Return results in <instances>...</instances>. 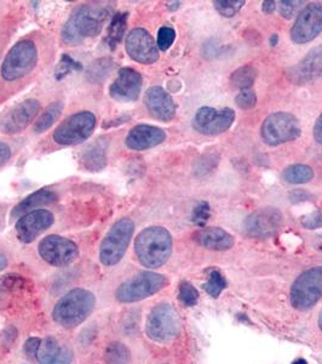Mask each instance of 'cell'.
I'll return each mask as SVG.
<instances>
[{
	"mask_svg": "<svg viewBox=\"0 0 322 364\" xmlns=\"http://www.w3.org/2000/svg\"><path fill=\"white\" fill-rule=\"evenodd\" d=\"M57 200V195L52 192L51 190L37 191L32 195L28 196L27 198L21 200L20 203L17 204L16 207L13 208L11 216L13 218H22V216L28 214L33 209H37L39 207H44V205H49V204L55 203Z\"/></svg>",
	"mask_w": 322,
	"mask_h": 364,
	"instance_id": "24",
	"label": "cell"
},
{
	"mask_svg": "<svg viewBox=\"0 0 322 364\" xmlns=\"http://www.w3.org/2000/svg\"><path fill=\"white\" fill-rule=\"evenodd\" d=\"M284 223V216L277 208H262L253 211L245 220V231L253 238H269L273 237Z\"/></svg>",
	"mask_w": 322,
	"mask_h": 364,
	"instance_id": "14",
	"label": "cell"
},
{
	"mask_svg": "<svg viewBox=\"0 0 322 364\" xmlns=\"http://www.w3.org/2000/svg\"><path fill=\"white\" fill-rule=\"evenodd\" d=\"M322 298V266L306 269L291 288V304L298 311L310 310Z\"/></svg>",
	"mask_w": 322,
	"mask_h": 364,
	"instance_id": "8",
	"label": "cell"
},
{
	"mask_svg": "<svg viewBox=\"0 0 322 364\" xmlns=\"http://www.w3.org/2000/svg\"><path fill=\"white\" fill-rule=\"evenodd\" d=\"M291 83L308 84L322 78V46L310 50L306 58L285 72Z\"/></svg>",
	"mask_w": 322,
	"mask_h": 364,
	"instance_id": "17",
	"label": "cell"
},
{
	"mask_svg": "<svg viewBox=\"0 0 322 364\" xmlns=\"http://www.w3.org/2000/svg\"><path fill=\"white\" fill-rule=\"evenodd\" d=\"M269 42H270V46H277V42H279V36H277V33H274L273 36L270 37V41H269Z\"/></svg>",
	"mask_w": 322,
	"mask_h": 364,
	"instance_id": "49",
	"label": "cell"
},
{
	"mask_svg": "<svg viewBox=\"0 0 322 364\" xmlns=\"http://www.w3.org/2000/svg\"><path fill=\"white\" fill-rule=\"evenodd\" d=\"M113 63L112 58H104L96 60L95 63H92L91 66L87 68V78L91 83H101L104 79L107 78L109 73L112 72Z\"/></svg>",
	"mask_w": 322,
	"mask_h": 364,
	"instance_id": "31",
	"label": "cell"
},
{
	"mask_svg": "<svg viewBox=\"0 0 322 364\" xmlns=\"http://www.w3.org/2000/svg\"><path fill=\"white\" fill-rule=\"evenodd\" d=\"M194 240L199 245L209 250L224 252L235 245L234 237L219 228H203L194 233Z\"/></svg>",
	"mask_w": 322,
	"mask_h": 364,
	"instance_id": "23",
	"label": "cell"
},
{
	"mask_svg": "<svg viewBox=\"0 0 322 364\" xmlns=\"http://www.w3.org/2000/svg\"><path fill=\"white\" fill-rule=\"evenodd\" d=\"M314 178V170L306 164H294L284 170L282 178L292 185L306 183Z\"/></svg>",
	"mask_w": 322,
	"mask_h": 364,
	"instance_id": "30",
	"label": "cell"
},
{
	"mask_svg": "<svg viewBox=\"0 0 322 364\" xmlns=\"http://www.w3.org/2000/svg\"><path fill=\"white\" fill-rule=\"evenodd\" d=\"M106 364H131V353L124 343H112L104 352Z\"/></svg>",
	"mask_w": 322,
	"mask_h": 364,
	"instance_id": "32",
	"label": "cell"
},
{
	"mask_svg": "<svg viewBox=\"0 0 322 364\" xmlns=\"http://www.w3.org/2000/svg\"><path fill=\"white\" fill-rule=\"evenodd\" d=\"M301 5H303V1H301V0H285V1H280L279 14H280L281 17L289 20V18H292L296 15L298 10L301 9Z\"/></svg>",
	"mask_w": 322,
	"mask_h": 364,
	"instance_id": "40",
	"label": "cell"
},
{
	"mask_svg": "<svg viewBox=\"0 0 322 364\" xmlns=\"http://www.w3.org/2000/svg\"><path fill=\"white\" fill-rule=\"evenodd\" d=\"M11 157V149L6 144L0 141V166L5 164Z\"/></svg>",
	"mask_w": 322,
	"mask_h": 364,
	"instance_id": "43",
	"label": "cell"
},
{
	"mask_svg": "<svg viewBox=\"0 0 322 364\" xmlns=\"http://www.w3.org/2000/svg\"><path fill=\"white\" fill-rule=\"evenodd\" d=\"M246 4L245 0H217L213 1L215 9L219 15L224 17L235 16L243 6Z\"/></svg>",
	"mask_w": 322,
	"mask_h": 364,
	"instance_id": "35",
	"label": "cell"
},
{
	"mask_svg": "<svg viewBox=\"0 0 322 364\" xmlns=\"http://www.w3.org/2000/svg\"><path fill=\"white\" fill-rule=\"evenodd\" d=\"M275 9H277V3L274 1V0H267L262 5V10H263V13L267 14V15H270V14H273L275 11Z\"/></svg>",
	"mask_w": 322,
	"mask_h": 364,
	"instance_id": "46",
	"label": "cell"
},
{
	"mask_svg": "<svg viewBox=\"0 0 322 364\" xmlns=\"http://www.w3.org/2000/svg\"><path fill=\"white\" fill-rule=\"evenodd\" d=\"M83 161L85 168L91 170V171L104 169L106 164H107V156H106L104 146L101 142L92 145L84 154Z\"/></svg>",
	"mask_w": 322,
	"mask_h": 364,
	"instance_id": "28",
	"label": "cell"
},
{
	"mask_svg": "<svg viewBox=\"0 0 322 364\" xmlns=\"http://www.w3.org/2000/svg\"><path fill=\"white\" fill-rule=\"evenodd\" d=\"M125 48L128 56L136 63L152 65L159 60L157 43L145 28L133 29L126 38Z\"/></svg>",
	"mask_w": 322,
	"mask_h": 364,
	"instance_id": "15",
	"label": "cell"
},
{
	"mask_svg": "<svg viewBox=\"0 0 322 364\" xmlns=\"http://www.w3.org/2000/svg\"><path fill=\"white\" fill-rule=\"evenodd\" d=\"M54 215L49 210H33L18 219L17 238L23 243H32L54 224Z\"/></svg>",
	"mask_w": 322,
	"mask_h": 364,
	"instance_id": "18",
	"label": "cell"
},
{
	"mask_svg": "<svg viewBox=\"0 0 322 364\" xmlns=\"http://www.w3.org/2000/svg\"><path fill=\"white\" fill-rule=\"evenodd\" d=\"M169 283L164 274L155 272H140L120 284L116 296L120 302L131 304L157 294Z\"/></svg>",
	"mask_w": 322,
	"mask_h": 364,
	"instance_id": "6",
	"label": "cell"
},
{
	"mask_svg": "<svg viewBox=\"0 0 322 364\" xmlns=\"http://www.w3.org/2000/svg\"><path fill=\"white\" fill-rule=\"evenodd\" d=\"M42 340L38 338H29L25 343V353L29 358H34L37 357V352L40 348Z\"/></svg>",
	"mask_w": 322,
	"mask_h": 364,
	"instance_id": "42",
	"label": "cell"
},
{
	"mask_svg": "<svg viewBox=\"0 0 322 364\" xmlns=\"http://www.w3.org/2000/svg\"><path fill=\"white\" fill-rule=\"evenodd\" d=\"M318 327L322 331V311L320 312V317H318Z\"/></svg>",
	"mask_w": 322,
	"mask_h": 364,
	"instance_id": "51",
	"label": "cell"
},
{
	"mask_svg": "<svg viewBox=\"0 0 322 364\" xmlns=\"http://www.w3.org/2000/svg\"><path fill=\"white\" fill-rule=\"evenodd\" d=\"M35 358L39 364H70L73 360V352L56 338L49 336L42 340Z\"/></svg>",
	"mask_w": 322,
	"mask_h": 364,
	"instance_id": "22",
	"label": "cell"
},
{
	"mask_svg": "<svg viewBox=\"0 0 322 364\" xmlns=\"http://www.w3.org/2000/svg\"><path fill=\"white\" fill-rule=\"evenodd\" d=\"M38 63V51L32 41H20L10 49L1 66L5 80L13 82L30 73Z\"/></svg>",
	"mask_w": 322,
	"mask_h": 364,
	"instance_id": "7",
	"label": "cell"
},
{
	"mask_svg": "<svg viewBox=\"0 0 322 364\" xmlns=\"http://www.w3.org/2000/svg\"><path fill=\"white\" fill-rule=\"evenodd\" d=\"M234 120L235 112L231 108L216 109L212 107H201L195 113L193 127L198 133L215 136L227 132Z\"/></svg>",
	"mask_w": 322,
	"mask_h": 364,
	"instance_id": "13",
	"label": "cell"
},
{
	"mask_svg": "<svg viewBox=\"0 0 322 364\" xmlns=\"http://www.w3.org/2000/svg\"><path fill=\"white\" fill-rule=\"evenodd\" d=\"M142 90V75L133 68H121L114 83L109 87L113 99L120 102L136 101Z\"/></svg>",
	"mask_w": 322,
	"mask_h": 364,
	"instance_id": "19",
	"label": "cell"
},
{
	"mask_svg": "<svg viewBox=\"0 0 322 364\" xmlns=\"http://www.w3.org/2000/svg\"><path fill=\"white\" fill-rule=\"evenodd\" d=\"M135 252L142 265L157 269L165 265L172 254V237L166 228L152 226L137 236Z\"/></svg>",
	"mask_w": 322,
	"mask_h": 364,
	"instance_id": "2",
	"label": "cell"
},
{
	"mask_svg": "<svg viewBox=\"0 0 322 364\" xmlns=\"http://www.w3.org/2000/svg\"><path fill=\"white\" fill-rule=\"evenodd\" d=\"M128 13H118L113 17L112 22L108 28L107 38H106V43L111 49H116L118 44L123 41L126 23H128Z\"/></svg>",
	"mask_w": 322,
	"mask_h": 364,
	"instance_id": "25",
	"label": "cell"
},
{
	"mask_svg": "<svg viewBox=\"0 0 322 364\" xmlns=\"http://www.w3.org/2000/svg\"><path fill=\"white\" fill-rule=\"evenodd\" d=\"M211 218V207L210 204L201 200L199 202L191 211V216L190 220L193 224L196 225L199 228H204L207 224V221Z\"/></svg>",
	"mask_w": 322,
	"mask_h": 364,
	"instance_id": "37",
	"label": "cell"
},
{
	"mask_svg": "<svg viewBox=\"0 0 322 364\" xmlns=\"http://www.w3.org/2000/svg\"><path fill=\"white\" fill-rule=\"evenodd\" d=\"M95 127L94 113L87 111L75 113L58 125L55 130L54 141L58 145H79L91 136Z\"/></svg>",
	"mask_w": 322,
	"mask_h": 364,
	"instance_id": "10",
	"label": "cell"
},
{
	"mask_svg": "<svg viewBox=\"0 0 322 364\" xmlns=\"http://www.w3.org/2000/svg\"><path fill=\"white\" fill-rule=\"evenodd\" d=\"M62 102H60V101L52 102V104L50 105L49 107L46 108L45 111L42 113V116L38 118L35 124H34V132L38 134H42L46 132V130H49V129L55 124V122L62 114Z\"/></svg>",
	"mask_w": 322,
	"mask_h": 364,
	"instance_id": "27",
	"label": "cell"
},
{
	"mask_svg": "<svg viewBox=\"0 0 322 364\" xmlns=\"http://www.w3.org/2000/svg\"><path fill=\"white\" fill-rule=\"evenodd\" d=\"M166 134L162 129L153 125L140 124L130 130L125 144L133 151H145L162 144Z\"/></svg>",
	"mask_w": 322,
	"mask_h": 364,
	"instance_id": "21",
	"label": "cell"
},
{
	"mask_svg": "<svg viewBox=\"0 0 322 364\" xmlns=\"http://www.w3.org/2000/svg\"><path fill=\"white\" fill-rule=\"evenodd\" d=\"M6 265H8V260H6L5 255L0 252V271H3L6 267Z\"/></svg>",
	"mask_w": 322,
	"mask_h": 364,
	"instance_id": "48",
	"label": "cell"
},
{
	"mask_svg": "<svg viewBox=\"0 0 322 364\" xmlns=\"http://www.w3.org/2000/svg\"><path fill=\"white\" fill-rule=\"evenodd\" d=\"M322 32V3L314 1L306 5L291 28V39L296 44L314 41Z\"/></svg>",
	"mask_w": 322,
	"mask_h": 364,
	"instance_id": "11",
	"label": "cell"
},
{
	"mask_svg": "<svg viewBox=\"0 0 322 364\" xmlns=\"http://www.w3.org/2000/svg\"><path fill=\"white\" fill-rule=\"evenodd\" d=\"M145 104L150 114L162 120L170 122L176 116V105L174 100L162 87H152L145 91Z\"/></svg>",
	"mask_w": 322,
	"mask_h": 364,
	"instance_id": "20",
	"label": "cell"
},
{
	"mask_svg": "<svg viewBox=\"0 0 322 364\" xmlns=\"http://www.w3.org/2000/svg\"><path fill=\"white\" fill-rule=\"evenodd\" d=\"M96 306L95 295L87 289H73L58 300L52 311L55 322L66 329L80 326Z\"/></svg>",
	"mask_w": 322,
	"mask_h": 364,
	"instance_id": "3",
	"label": "cell"
},
{
	"mask_svg": "<svg viewBox=\"0 0 322 364\" xmlns=\"http://www.w3.org/2000/svg\"><path fill=\"white\" fill-rule=\"evenodd\" d=\"M40 111L39 101L34 99L26 100L21 104L11 108L4 118L0 120V132L3 134H17L25 130Z\"/></svg>",
	"mask_w": 322,
	"mask_h": 364,
	"instance_id": "16",
	"label": "cell"
},
{
	"mask_svg": "<svg viewBox=\"0 0 322 364\" xmlns=\"http://www.w3.org/2000/svg\"><path fill=\"white\" fill-rule=\"evenodd\" d=\"M262 139L269 146L282 145L301 136L299 120L287 112H277L265 118L262 129Z\"/></svg>",
	"mask_w": 322,
	"mask_h": 364,
	"instance_id": "9",
	"label": "cell"
},
{
	"mask_svg": "<svg viewBox=\"0 0 322 364\" xmlns=\"http://www.w3.org/2000/svg\"><path fill=\"white\" fill-rule=\"evenodd\" d=\"M181 331V318L177 311L170 304H160L149 314L145 323V333L155 343H167L174 341Z\"/></svg>",
	"mask_w": 322,
	"mask_h": 364,
	"instance_id": "5",
	"label": "cell"
},
{
	"mask_svg": "<svg viewBox=\"0 0 322 364\" xmlns=\"http://www.w3.org/2000/svg\"><path fill=\"white\" fill-rule=\"evenodd\" d=\"M39 254L49 265L62 267L77 260L79 255L78 245L65 237L51 235L39 243Z\"/></svg>",
	"mask_w": 322,
	"mask_h": 364,
	"instance_id": "12",
	"label": "cell"
},
{
	"mask_svg": "<svg viewBox=\"0 0 322 364\" xmlns=\"http://www.w3.org/2000/svg\"><path fill=\"white\" fill-rule=\"evenodd\" d=\"M235 104L238 105V107L245 109V111L252 109L257 104L256 92L251 89L240 91L239 94L236 95Z\"/></svg>",
	"mask_w": 322,
	"mask_h": 364,
	"instance_id": "39",
	"label": "cell"
},
{
	"mask_svg": "<svg viewBox=\"0 0 322 364\" xmlns=\"http://www.w3.org/2000/svg\"><path fill=\"white\" fill-rule=\"evenodd\" d=\"M314 139L318 144L322 145V114L318 117L314 127Z\"/></svg>",
	"mask_w": 322,
	"mask_h": 364,
	"instance_id": "45",
	"label": "cell"
},
{
	"mask_svg": "<svg viewBox=\"0 0 322 364\" xmlns=\"http://www.w3.org/2000/svg\"><path fill=\"white\" fill-rule=\"evenodd\" d=\"M74 70H77V72L83 70L82 63L73 60V58H70V55L65 54L62 58H61V60H60L58 66L56 67L55 78L57 79V80H61V79L65 78L66 75H70V72H74Z\"/></svg>",
	"mask_w": 322,
	"mask_h": 364,
	"instance_id": "34",
	"label": "cell"
},
{
	"mask_svg": "<svg viewBox=\"0 0 322 364\" xmlns=\"http://www.w3.org/2000/svg\"><path fill=\"white\" fill-rule=\"evenodd\" d=\"M27 287V281L20 274H6L0 278V304L13 295V293H18L25 289Z\"/></svg>",
	"mask_w": 322,
	"mask_h": 364,
	"instance_id": "29",
	"label": "cell"
},
{
	"mask_svg": "<svg viewBox=\"0 0 322 364\" xmlns=\"http://www.w3.org/2000/svg\"><path fill=\"white\" fill-rule=\"evenodd\" d=\"M135 232V223L128 218L113 225L99 248V260L104 266H114L124 257Z\"/></svg>",
	"mask_w": 322,
	"mask_h": 364,
	"instance_id": "4",
	"label": "cell"
},
{
	"mask_svg": "<svg viewBox=\"0 0 322 364\" xmlns=\"http://www.w3.org/2000/svg\"><path fill=\"white\" fill-rule=\"evenodd\" d=\"M178 298L184 306H194L199 300L198 290L195 289L194 286L190 284L189 282H182L179 284Z\"/></svg>",
	"mask_w": 322,
	"mask_h": 364,
	"instance_id": "36",
	"label": "cell"
},
{
	"mask_svg": "<svg viewBox=\"0 0 322 364\" xmlns=\"http://www.w3.org/2000/svg\"><path fill=\"white\" fill-rule=\"evenodd\" d=\"M292 364H308L306 360H303V358H299V360H294Z\"/></svg>",
	"mask_w": 322,
	"mask_h": 364,
	"instance_id": "50",
	"label": "cell"
},
{
	"mask_svg": "<svg viewBox=\"0 0 322 364\" xmlns=\"http://www.w3.org/2000/svg\"><path fill=\"white\" fill-rule=\"evenodd\" d=\"M257 75H258V70L252 65L240 67L231 75V85L238 87L240 90H248L256 82Z\"/></svg>",
	"mask_w": 322,
	"mask_h": 364,
	"instance_id": "26",
	"label": "cell"
},
{
	"mask_svg": "<svg viewBox=\"0 0 322 364\" xmlns=\"http://www.w3.org/2000/svg\"><path fill=\"white\" fill-rule=\"evenodd\" d=\"M226 288H227V281L223 277V274L219 272L218 269H210L209 279L204 284V289L206 290L207 294H210L212 298H218Z\"/></svg>",
	"mask_w": 322,
	"mask_h": 364,
	"instance_id": "33",
	"label": "cell"
},
{
	"mask_svg": "<svg viewBox=\"0 0 322 364\" xmlns=\"http://www.w3.org/2000/svg\"><path fill=\"white\" fill-rule=\"evenodd\" d=\"M313 245H314L315 248L318 249V250H322V235L315 237Z\"/></svg>",
	"mask_w": 322,
	"mask_h": 364,
	"instance_id": "47",
	"label": "cell"
},
{
	"mask_svg": "<svg viewBox=\"0 0 322 364\" xmlns=\"http://www.w3.org/2000/svg\"><path fill=\"white\" fill-rule=\"evenodd\" d=\"M109 6L101 3L82 5L63 26V42L77 46L87 38L99 36L109 15Z\"/></svg>",
	"mask_w": 322,
	"mask_h": 364,
	"instance_id": "1",
	"label": "cell"
},
{
	"mask_svg": "<svg viewBox=\"0 0 322 364\" xmlns=\"http://www.w3.org/2000/svg\"><path fill=\"white\" fill-rule=\"evenodd\" d=\"M176 39V32L174 28H171L169 26H164L159 29L157 32V49L161 51H166L170 49V46H172Z\"/></svg>",
	"mask_w": 322,
	"mask_h": 364,
	"instance_id": "38",
	"label": "cell"
},
{
	"mask_svg": "<svg viewBox=\"0 0 322 364\" xmlns=\"http://www.w3.org/2000/svg\"><path fill=\"white\" fill-rule=\"evenodd\" d=\"M301 224L306 230H316L322 228V211L316 210L301 218Z\"/></svg>",
	"mask_w": 322,
	"mask_h": 364,
	"instance_id": "41",
	"label": "cell"
},
{
	"mask_svg": "<svg viewBox=\"0 0 322 364\" xmlns=\"http://www.w3.org/2000/svg\"><path fill=\"white\" fill-rule=\"evenodd\" d=\"M289 198L294 203H299V202H304L306 199H309L310 195L306 191L296 190L289 195Z\"/></svg>",
	"mask_w": 322,
	"mask_h": 364,
	"instance_id": "44",
	"label": "cell"
}]
</instances>
